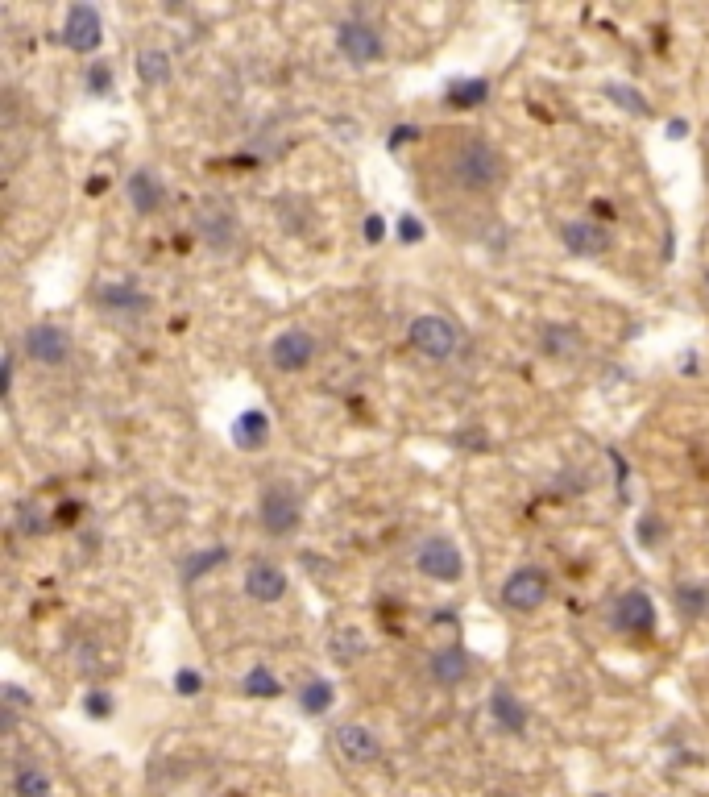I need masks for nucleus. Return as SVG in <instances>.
<instances>
[{"mask_svg":"<svg viewBox=\"0 0 709 797\" xmlns=\"http://www.w3.org/2000/svg\"><path fill=\"white\" fill-rule=\"evenodd\" d=\"M448 171L465 191H490L502 179V154L486 137H465V142H457V150H452Z\"/></svg>","mask_w":709,"mask_h":797,"instance_id":"f257e3e1","label":"nucleus"},{"mask_svg":"<svg viewBox=\"0 0 709 797\" xmlns=\"http://www.w3.org/2000/svg\"><path fill=\"white\" fill-rule=\"evenodd\" d=\"M407 341H411V349L419 357H428V362H448V357L457 353V345H461V333H457V324H452V320L428 312V316L411 320Z\"/></svg>","mask_w":709,"mask_h":797,"instance_id":"f03ea898","label":"nucleus"},{"mask_svg":"<svg viewBox=\"0 0 709 797\" xmlns=\"http://www.w3.org/2000/svg\"><path fill=\"white\" fill-rule=\"evenodd\" d=\"M195 233H200V241L212 254H229L237 245V233H241L237 212L224 200L208 196V200H200V208H195Z\"/></svg>","mask_w":709,"mask_h":797,"instance_id":"7ed1b4c3","label":"nucleus"},{"mask_svg":"<svg viewBox=\"0 0 709 797\" xmlns=\"http://www.w3.org/2000/svg\"><path fill=\"white\" fill-rule=\"evenodd\" d=\"M336 50L345 54L353 67H370L386 54V42L378 34V25H370L365 17H349L336 25Z\"/></svg>","mask_w":709,"mask_h":797,"instance_id":"20e7f679","label":"nucleus"},{"mask_svg":"<svg viewBox=\"0 0 709 797\" xmlns=\"http://www.w3.org/2000/svg\"><path fill=\"white\" fill-rule=\"evenodd\" d=\"M415 569L423 577H432V582L452 586V582H461L465 557H461V548L452 544L448 536H428V540L419 544V553H415Z\"/></svg>","mask_w":709,"mask_h":797,"instance_id":"39448f33","label":"nucleus"},{"mask_svg":"<svg viewBox=\"0 0 709 797\" xmlns=\"http://www.w3.org/2000/svg\"><path fill=\"white\" fill-rule=\"evenodd\" d=\"M299 494L291 490V486H282V482H274V486H266L262 490V499H258V519H262V528L270 532V536H291L295 528H299Z\"/></svg>","mask_w":709,"mask_h":797,"instance_id":"423d86ee","label":"nucleus"},{"mask_svg":"<svg viewBox=\"0 0 709 797\" xmlns=\"http://www.w3.org/2000/svg\"><path fill=\"white\" fill-rule=\"evenodd\" d=\"M21 349H25V357H30L34 366H67V357H71V333L67 328H59V324H30L21 333Z\"/></svg>","mask_w":709,"mask_h":797,"instance_id":"0eeeda50","label":"nucleus"},{"mask_svg":"<svg viewBox=\"0 0 709 797\" xmlns=\"http://www.w3.org/2000/svg\"><path fill=\"white\" fill-rule=\"evenodd\" d=\"M544 598H548V573L535 569V565L515 569V573H510L506 582H502V607H506V611L531 615V611L544 607Z\"/></svg>","mask_w":709,"mask_h":797,"instance_id":"6e6552de","label":"nucleus"},{"mask_svg":"<svg viewBox=\"0 0 709 797\" xmlns=\"http://www.w3.org/2000/svg\"><path fill=\"white\" fill-rule=\"evenodd\" d=\"M311 357H316V337L307 333V328H287V333H278L270 341V366L278 374H299L311 366Z\"/></svg>","mask_w":709,"mask_h":797,"instance_id":"1a4fd4ad","label":"nucleus"},{"mask_svg":"<svg viewBox=\"0 0 709 797\" xmlns=\"http://www.w3.org/2000/svg\"><path fill=\"white\" fill-rule=\"evenodd\" d=\"M104 42V21L92 5H71L63 17V46L71 54H92Z\"/></svg>","mask_w":709,"mask_h":797,"instance_id":"9d476101","label":"nucleus"},{"mask_svg":"<svg viewBox=\"0 0 709 797\" xmlns=\"http://www.w3.org/2000/svg\"><path fill=\"white\" fill-rule=\"evenodd\" d=\"M610 619L618 631H627V636H651V631H656V607H651L647 590H622L614 598Z\"/></svg>","mask_w":709,"mask_h":797,"instance_id":"9b49d317","label":"nucleus"},{"mask_svg":"<svg viewBox=\"0 0 709 797\" xmlns=\"http://www.w3.org/2000/svg\"><path fill=\"white\" fill-rule=\"evenodd\" d=\"M560 241H564V250L577 258H602L610 250V229L598 221H569V225H560Z\"/></svg>","mask_w":709,"mask_h":797,"instance_id":"f8f14e48","label":"nucleus"},{"mask_svg":"<svg viewBox=\"0 0 709 797\" xmlns=\"http://www.w3.org/2000/svg\"><path fill=\"white\" fill-rule=\"evenodd\" d=\"M336 752L345 756L349 764H374L382 756V744H378V735L370 727L345 723V727H336Z\"/></svg>","mask_w":709,"mask_h":797,"instance_id":"ddd939ff","label":"nucleus"},{"mask_svg":"<svg viewBox=\"0 0 709 797\" xmlns=\"http://www.w3.org/2000/svg\"><path fill=\"white\" fill-rule=\"evenodd\" d=\"M125 196H129V208H133L137 216H154V212L166 204V183H162L150 167H141V171L129 175Z\"/></svg>","mask_w":709,"mask_h":797,"instance_id":"4468645a","label":"nucleus"},{"mask_svg":"<svg viewBox=\"0 0 709 797\" xmlns=\"http://www.w3.org/2000/svg\"><path fill=\"white\" fill-rule=\"evenodd\" d=\"M96 304L104 312H117V316H141V312H150V295L133 283H100Z\"/></svg>","mask_w":709,"mask_h":797,"instance_id":"2eb2a0df","label":"nucleus"},{"mask_svg":"<svg viewBox=\"0 0 709 797\" xmlns=\"http://www.w3.org/2000/svg\"><path fill=\"white\" fill-rule=\"evenodd\" d=\"M245 594L253 602H278L287 594V573H282L274 561H253L245 569Z\"/></svg>","mask_w":709,"mask_h":797,"instance_id":"dca6fc26","label":"nucleus"},{"mask_svg":"<svg viewBox=\"0 0 709 797\" xmlns=\"http://www.w3.org/2000/svg\"><path fill=\"white\" fill-rule=\"evenodd\" d=\"M428 677L436 685H444V690H452V685H461L469 677V652L461 644H448V648H436L428 656Z\"/></svg>","mask_w":709,"mask_h":797,"instance_id":"f3484780","label":"nucleus"},{"mask_svg":"<svg viewBox=\"0 0 709 797\" xmlns=\"http://www.w3.org/2000/svg\"><path fill=\"white\" fill-rule=\"evenodd\" d=\"M490 719L498 723V731L506 735H523L527 731V706L515 690H506V685H494L490 694Z\"/></svg>","mask_w":709,"mask_h":797,"instance_id":"a211bd4d","label":"nucleus"},{"mask_svg":"<svg viewBox=\"0 0 709 797\" xmlns=\"http://www.w3.org/2000/svg\"><path fill=\"white\" fill-rule=\"evenodd\" d=\"M229 436H233V445L241 453H262L270 445V416H266V411H258V407H249V411H241V416L233 420Z\"/></svg>","mask_w":709,"mask_h":797,"instance_id":"6ab92c4d","label":"nucleus"},{"mask_svg":"<svg viewBox=\"0 0 709 797\" xmlns=\"http://www.w3.org/2000/svg\"><path fill=\"white\" fill-rule=\"evenodd\" d=\"M540 345H544L548 357H556V362H573V357L581 353V337H577L573 324H544Z\"/></svg>","mask_w":709,"mask_h":797,"instance_id":"aec40b11","label":"nucleus"},{"mask_svg":"<svg viewBox=\"0 0 709 797\" xmlns=\"http://www.w3.org/2000/svg\"><path fill=\"white\" fill-rule=\"evenodd\" d=\"M365 652H370V644H365V636H361L357 627H340V631H332L328 656H332L336 665H357Z\"/></svg>","mask_w":709,"mask_h":797,"instance_id":"412c9836","label":"nucleus"},{"mask_svg":"<svg viewBox=\"0 0 709 797\" xmlns=\"http://www.w3.org/2000/svg\"><path fill=\"white\" fill-rule=\"evenodd\" d=\"M13 789H17V797H54L46 768H42V764H34V760H21V764H17Z\"/></svg>","mask_w":709,"mask_h":797,"instance_id":"4be33fe9","label":"nucleus"},{"mask_svg":"<svg viewBox=\"0 0 709 797\" xmlns=\"http://www.w3.org/2000/svg\"><path fill=\"white\" fill-rule=\"evenodd\" d=\"M137 79L146 88H162L166 79H170V54L158 50V46H146V50L137 54Z\"/></svg>","mask_w":709,"mask_h":797,"instance_id":"5701e85b","label":"nucleus"},{"mask_svg":"<svg viewBox=\"0 0 709 797\" xmlns=\"http://www.w3.org/2000/svg\"><path fill=\"white\" fill-rule=\"evenodd\" d=\"M490 100V84L486 79H457L448 92H444V104L448 108H477Z\"/></svg>","mask_w":709,"mask_h":797,"instance_id":"b1692460","label":"nucleus"},{"mask_svg":"<svg viewBox=\"0 0 709 797\" xmlns=\"http://www.w3.org/2000/svg\"><path fill=\"white\" fill-rule=\"evenodd\" d=\"M332 698H336L332 681L316 677V681H307L303 690H299V710H303V714H324V710L332 706Z\"/></svg>","mask_w":709,"mask_h":797,"instance_id":"393cba45","label":"nucleus"},{"mask_svg":"<svg viewBox=\"0 0 709 797\" xmlns=\"http://www.w3.org/2000/svg\"><path fill=\"white\" fill-rule=\"evenodd\" d=\"M241 690H245V698H278L282 685H278V677L266 665H253L245 673V681H241Z\"/></svg>","mask_w":709,"mask_h":797,"instance_id":"a878e982","label":"nucleus"},{"mask_svg":"<svg viewBox=\"0 0 709 797\" xmlns=\"http://www.w3.org/2000/svg\"><path fill=\"white\" fill-rule=\"evenodd\" d=\"M606 96L622 108V113H635V117H647V113H651V104L643 100V92H635V88H627V84H606Z\"/></svg>","mask_w":709,"mask_h":797,"instance_id":"bb28decb","label":"nucleus"},{"mask_svg":"<svg viewBox=\"0 0 709 797\" xmlns=\"http://www.w3.org/2000/svg\"><path fill=\"white\" fill-rule=\"evenodd\" d=\"M220 561H229V553L224 548H208V553H200V557H191L187 561V569H183V582H195V577H204V573H212Z\"/></svg>","mask_w":709,"mask_h":797,"instance_id":"cd10ccee","label":"nucleus"},{"mask_svg":"<svg viewBox=\"0 0 709 797\" xmlns=\"http://www.w3.org/2000/svg\"><path fill=\"white\" fill-rule=\"evenodd\" d=\"M676 602H680V611H685L689 619L709 611V594H705L701 586H680V590H676Z\"/></svg>","mask_w":709,"mask_h":797,"instance_id":"c85d7f7f","label":"nucleus"},{"mask_svg":"<svg viewBox=\"0 0 709 797\" xmlns=\"http://www.w3.org/2000/svg\"><path fill=\"white\" fill-rule=\"evenodd\" d=\"M17 528H21L25 536H42V532H46V515L38 511V503H21V507H17Z\"/></svg>","mask_w":709,"mask_h":797,"instance_id":"c756f323","label":"nucleus"},{"mask_svg":"<svg viewBox=\"0 0 709 797\" xmlns=\"http://www.w3.org/2000/svg\"><path fill=\"white\" fill-rule=\"evenodd\" d=\"M175 690H179V698H195L204 690V673L200 669H179L175 673Z\"/></svg>","mask_w":709,"mask_h":797,"instance_id":"7c9ffc66","label":"nucleus"},{"mask_svg":"<svg viewBox=\"0 0 709 797\" xmlns=\"http://www.w3.org/2000/svg\"><path fill=\"white\" fill-rule=\"evenodd\" d=\"M83 84H88V92H92V96H104V92L112 88V67H104V63L88 67V79H83Z\"/></svg>","mask_w":709,"mask_h":797,"instance_id":"2f4dec72","label":"nucleus"},{"mask_svg":"<svg viewBox=\"0 0 709 797\" xmlns=\"http://www.w3.org/2000/svg\"><path fill=\"white\" fill-rule=\"evenodd\" d=\"M399 237H403L407 245H419V241H423V221H419V216H411V212L399 216Z\"/></svg>","mask_w":709,"mask_h":797,"instance_id":"473e14b6","label":"nucleus"},{"mask_svg":"<svg viewBox=\"0 0 709 797\" xmlns=\"http://www.w3.org/2000/svg\"><path fill=\"white\" fill-rule=\"evenodd\" d=\"M415 137H419V129H415V125H394V129H390V137H386V146H390V150H399V146L415 142Z\"/></svg>","mask_w":709,"mask_h":797,"instance_id":"72a5a7b5","label":"nucleus"},{"mask_svg":"<svg viewBox=\"0 0 709 797\" xmlns=\"http://www.w3.org/2000/svg\"><path fill=\"white\" fill-rule=\"evenodd\" d=\"M361 233H365V241H370V245H378V241L386 237V221H382V216H365Z\"/></svg>","mask_w":709,"mask_h":797,"instance_id":"f704fd0d","label":"nucleus"},{"mask_svg":"<svg viewBox=\"0 0 709 797\" xmlns=\"http://www.w3.org/2000/svg\"><path fill=\"white\" fill-rule=\"evenodd\" d=\"M639 540H643L647 548H656V544H660V519H651V515H647L643 524H639Z\"/></svg>","mask_w":709,"mask_h":797,"instance_id":"c9c22d12","label":"nucleus"},{"mask_svg":"<svg viewBox=\"0 0 709 797\" xmlns=\"http://www.w3.org/2000/svg\"><path fill=\"white\" fill-rule=\"evenodd\" d=\"M5 706H9V719L21 710V706H30V698H25V690L21 685H5Z\"/></svg>","mask_w":709,"mask_h":797,"instance_id":"e433bc0d","label":"nucleus"},{"mask_svg":"<svg viewBox=\"0 0 709 797\" xmlns=\"http://www.w3.org/2000/svg\"><path fill=\"white\" fill-rule=\"evenodd\" d=\"M112 710V702H108V694H88V714H92V719H104V714Z\"/></svg>","mask_w":709,"mask_h":797,"instance_id":"4c0bfd02","label":"nucleus"},{"mask_svg":"<svg viewBox=\"0 0 709 797\" xmlns=\"http://www.w3.org/2000/svg\"><path fill=\"white\" fill-rule=\"evenodd\" d=\"M685 129H689L685 121H672V125H668V137H672V142H680V137H685Z\"/></svg>","mask_w":709,"mask_h":797,"instance_id":"58836bf2","label":"nucleus"},{"mask_svg":"<svg viewBox=\"0 0 709 797\" xmlns=\"http://www.w3.org/2000/svg\"><path fill=\"white\" fill-rule=\"evenodd\" d=\"M705 291H709V270H705Z\"/></svg>","mask_w":709,"mask_h":797,"instance_id":"ea45409f","label":"nucleus"}]
</instances>
